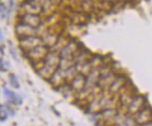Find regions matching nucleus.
Instances as JSON below:
<instances>
[{
	"instance_id": "20",
	"label": "nucleus",
	"mask_w": 152,
	"mask_h": 126,
	"mask_svg": "<svg viewBox=\"0 0 152 126\" xmlns=\"http://www.w3.org/2000/svg\"><path fill=\"white\" fill-rule=\"evenodd\" d=\"M57 89H59V91L61 92V93L64 95L65 97L68 98L69 96H73L74 94L76 93L73 89H72V87L70 86V84H64V85H62L60 86L59 88H57Z\"/></svg>"
},
{
	"instance_id": "15",
	"label": "nucleus",
	"mask_w": 152,
	"mask_h": 126,
	"mask_svg": "<svg viewBox=\"0 0 152 126\" xmlns=\"http://www.w3.org/2000/svg\"><path fill=\"white\" fill-rule=\"evenodd\" d=\"M39 3L42 8V14L49 16L54 12L56 6H54L50 0H39Z\"/></svg>"
},
{
	"instance_id": "13",
	"label": "nucleus",
	"mask_w": 152,
	"mask_h": 126,
	"mask_svg": "<svg viewBox=\"0 0 152 126\" xmlns=\"http://www.w3.org/2000/svg\"><path fill=\"white\" fill-rule=\"evenodd\" d=\"M49 81L50 84L56 88H59L60 86L65 84L67 80L65 78V71L58 67L55 70V72L52 74V77H50Z\"/></svg>"
},
{
	"instance_id": "12",
	"label": "nucleus",
	"mask_w": 152,
	"mask_h": 126,
	"mask_svg": "<svg viewBox=\"0 0 152 126\" xmlns=\"http://www.w3.org/2000/svg\"><path fill=\"white\" fill-rule=\"evenodd\" d=\"M59 35L55 31H52L50 29H47V31L44 35L41 36V39L43 40V44L45 46H47L49 49H53V47L55 46L56 42L59 39Z\"/></svg>"
},
{
	"instance_id": "24",
	"label": "nucleus",
	"mask_w": 152,
	"mask_h": 126,
	"mask_svg": "<svg viewBox=\"0 0 152 126\" xmlns=\"http://www.w3.org/2000/svg\"><path fill=\"white\" fill-rule=\"evenodd\" d=\"M4 93L6 97L8 98V100L11 103H14L15 101V98H16V93H14L12 91H10L8 88H4Z\"/></svg>"
},
{
	"instance_id": "14",
	"label": "nucleus",
	"mask_w": 152,
	"mask_h": 126,
	"mask_svg": "<svg viewBox=\"0 0 152 126\" xmlns=\"http://www.w3.org/2000/svg\"><path fill=\"white\" fill-rule=\"evenodd\" d=\"M57 68L53 67V66H50L45 63L43 62V65L37 69L36 70V73L39 74V76H40L41 78L45 79H49L50 77L52 76V74L55 72Z\"/></svg>"
},
{
	"instance_id": "18",
	"label": "nucleus",
	"mask_w": 152,
	"mask_h": 126,
	"mask_svg": "<svg viewBox=\"0 0 152 126\" xmlns=\"http://www.w3.org/2000/svg\"><path fill=\"white\" fill-rule=\"evenodd\" d=\"M79 7L80 9L82 10V12L84 13H87V12L92 11L94 8L96 7V4L94 0H84L79 3Z\"/></svg>"
},
{
	"instance_id": "33",
	"label": "nucleus",
	"mask_w": 152,
	"mask_h": 126,
	"mask_svg": "<svg viewBox=\"0 0 152 126\" xmlns=\"http://www.w3.org/2000/svg\"><path fill=\"white\" fill-rule=\"evenodd\" d=\"M1 55H2V56L4 55V46H3V45L1 46Z\"/></svg>"
},
{
	"instance_id": "17",
	"label": "nucleus",
	"mask_w": 152,
	"mask_h": 126,
	"mask_svg": "<svg viewBox=\"0 0 152 126\" xmlns=\"http://www.w3.org/2000/svg\"><path fill=\"white\" fill-rule=\"evenodd\" d=\"M117 111L114 109H105L102 110V119L105 122H114V119H115L117 115Z\"/></svg>"
},
{
	"instance_id": "36",
	"label": "nucleus",
	"mask_w": 152,
	"mask_h": 126,
	"mask_svg": "<svg viewBox=\"0 0 152 126\" xmlns=\"http://www.w3.org/2000/svg\"><path fill=\"white\" fill-rule=\"evenodd\" d=\"M74 1H76V2H78V3L79 4L80 2H82V1H84V0H74Z\"/></svg>"
},
{
	"instance_id": "9",
	"label": "nucleus",
	"mask_w": 152,
	"mask_h": 126,
	"mask_svg": "<svg viewBox=\"0 0 152 126\" xmlns=\"http://www.w3.org/2000/svg\"><path fill=\"white\" fill-rule=\"evenodd\" d=\"M70 86L72 87L73 91L79 94L80 92H82L85 89V86H86V76L81 74V73H79L76 77L69 82Z\"/></svg>"
},
{
	"instance_id": "1",
	"label": "nucleus",
	"mask_w": 152,
	"mask_h": 126,
	"mask_svg": "<svg viewBox=\"0 0 152 126\" xmlns=\"http://www.w3.org/2000/svg\"><path fill=\"white\" fill-rule=\"evenodd\" d=\"M19 11H20L19 15L23 13L41 15L42 8L39 1H37V0H23L19 7Z\"/></svg>"
},
{
	"instance_id": "8",
	"label": "nucleus",
	"mask_w": 152,
	"mask_h": 126,
	"mask_svg": "<svg viewBox=\"0 0 152 126\" xmlns=\"http://www.w3.org/2000/svg\"><path fill=\"white\" fill-rule=\"evenodd\" d=\"M135 94L132 89L128 88V86L126 85L119 93V102L123 106H128L131 104L132 99L135 98Z\"/></svg>"
},
{
	"instance_id": "7",
	"label": "nucleus",
	"mask_w": 152,
	"mask_h": 126,
	"mask_svg": "<svg viewBox=\"0 0 152 126\" xmlns=\"http://www.w3.org/2000/svg\"><path fill=\"white\" fill-rule=\"evenodd\" d=\"M127 79L124 75H117V77L114 79L111 85L108 88V92H110L112 94L119 93V92L127 85Z\"/></svg>"
},
{
	"instance_id": "27",
	"label": "nucleus",
	"mask_w": 152,
	"mask_h": 126,
	"mask_svg": "<svg viewBox=\"0 0 152 126\" xmlns=\"http://www.w3.org/2000/svg\"><path fill=\"white\" fill-rule=\"evenodd\" d=\"M15 6H16V0H9V12H8V16L7 18L9 19L11 14H12V12H13L14 9H15Z\"/></svg>"
},
{
	"instance_id": "31",
	"label": "nucleus",
	"mask_w": 152,
	"mask_h": 126,
	"mask_svg": "<svg viewBox=\"0 0 152 126\" xmlns=\"http://www.w3.org/2000/svg\"><path fill=\"white\" fill-rule=\"evenodd\" d=\"M54 6H56V7H58V6H60L62 4V2L64 1V0H50Z\"/></svg>"
},
{
	"instance_id": "39",
	"label": "nucleus",
	"mask_w": 152,
	"mask_h": 126,
	"mask_svg": "<svg viewBox=\"0 0 152 126\" xmlns=\"http://www.w3.org/2000/svg\"><path fill=\"white\" fill-rule=\"evenodd\" d=\"M1 1H3V0H1Z\"/></svg>"
},
{
	"instance_id": "26",
	"label": "nucleus",
	"mask_w": 152,
	"mask_h": 126,
	"mask_svg": "<svg viewBox=\"0 0 152 126\" xmlns=\"http://www.w3.org/2000/svg\"><path fill=\"white\" fill-rule=\"evenodd\" d=\"M8 12H9V7L6 5L4 2H1V7H0V13H1V19L7 18L8 16Z\"/></svg>"
},
{
	"instance_id": "35",
	"label": "nucleus",
	"mask_w": 152,
	"mask_h": 126,
	"mask_svg": "<svg viewBox=\"0 0 152 126\" xmlns=\"http://www.w3.org/2000/svg\"><path fill=\"white\" fill-rule=\"evenodd\" d=\"M0 34H1V41H3V39H4V35H3L2 31H1V33H0Z\"/></svg>"
},
{
	"instance_id": "6",
	"label": "nucleus",
	"mask_w": 152,
	"mask_h": 126,
	"mask_svg": "<svg viewBox=\"0 0 152 126\" xmlns=\"http://www.w3.org/2000/svg\"><path fill=\"white\" fill-rule=\"evenodd\" d=\"M19 22L26 23L32 27L37 28L42 23V17L41 15L23 13V14L19 15Z\"/></svg>"
},
{
	"instance_id": "29",
	"label": "nucleus",
	"mask_w": 152,
	"mask_h": 126,
	"mask_svg": "<svg viewBox=\"0 0 152 126\" xmlns=\"http://www.w3.org/2000/svg\"><path fill=\"white\" fill-rule=\"evenodd\" d=\"M23 103V100H22V97L19 95V94H16V98H15V101H14V104L15 105H22Z\"/></svg>"
},
{
	"instance_id": "22",
	"label": "nucleus",
	"mask_w": 152,
	"mask_h": 126,
	"mask_svg": "<svg viewBox=\"0 0 152 126\" xmlns=\"http://www.w3.org/2000/svg\"><path fill=\"white\" fill-rule=\"evenodd\" d=\"M86 18H87L86 13H84V12H80V11H77V12H75L74 14L72 13L71 21H72V23H80L82 22H85Z\"/></svg>"
},
{
	"instance_id": "38",
	"label": "nucleus",
	"mask_w": 152,
	"mask_h": 126,
	"mask_svg": "<svg viewBox=\"0 0 152 126\" xmlns=\"http://www.w3.org/2000/svg\"><path fill=\"white\" fill-rule=\"evenodd\" d=\"M37 1H39V0H37Z\"/></svg>"
},
{
	"instance_id": "28",
	"label": "nucleus",
	"mask_w": 152,
	"mask_h": 126,
	"mask_svg": "<svg viewBox=\"0 0 152 126\" xmlns=\"http://www.w3.org/2000/svg\"><path fill=\"white\" fill-rule=\"evenodd\" d=\"M9 64L8 62H5L3 58H1V64H0V69H1L2 72H7L9 69Z\"/></svg>"
},
{
	"instance_id": "23",
	"label": "nucleus",
	"mask_w": 152,
	"mask_h": 126,
	"mask_svg": "<svg viewBox=\"0 0 152 126\" xmlns=\"http://www.w3.org/2000/svg\"><path fill=\"white\" fill-rule=\"evenodd\" d=\"M9 114H14V112L7 106H5V105L0 106V117H1V122H4L5 119H7V118L9 117Z\"/></svg>"
},
{
	"instance_id": "4",
	"label": "nucleus",
	"mask_w": 152,
	"mask_h": 126,
	"mask_svg": "<svg viewBox=\"0 0 152 126\" xmlns=\"http://www.w3.org/2000/svg\"><path fill=\"white\" fill-rule=\"evenodd\" d=\"M79 50V43L74 39H69L65 48L60 52V56L62 58L75 59Z\"/></svg>"
},
{
	"instance_id": "2",
	"label": "nucleus",
	"mask_w": 152,
	"mask_h": 126,
	"mask_svg": "<svg viewBox=\"0 0 152 126\" xmlns=\"http://www.w3.org/2000/svg\"><path fill=\"white\" fill-rule=\"evenodd\" d=\"M19 45L23 52H27L32 49L44 45L43 40L40 36H23L19 37Z\"/></svg>"
},
{
	"instance_id": "19",
	"label": "nucleus",
	"mask_w": 152,
	"mask_h": 126,
	"mask_svg": "<svg viewBox=\"0 0 152 126\" xmlns=\"http://www.w3.org/2000/svg\"><path fill=\"white\" fill-rule=\"evenodd\" d=\"M65 71V78H66V80L67 81H70L77 76L79 72V69L77 67V66H76V64L74 66H72L71 67H69L68 69H66V70H64Z\"/></svg>"
},
{
	"instance_id": "5",
	"label": "nucleus",
	"mask_w": 152,
	"mask_h": 126,
	"mask_svg": "<svg viewBox=\"0 0 152 126\" xmlns=\"http://www.w3.org/2000/svg\"><path fill=\"white\" fill-rule=\"evenodd\" d=\"M15 33L19 37L23 36H37V30L35 27L30 25L18 22L15 25Z\"/></svg>"
},
{
	"instance_id": "3",
	"label": "nucleus",
	"mask_w": 152,
	"mask_h": 126,
	"mask_svg": "<svg viewBox=\"0 0 152 126\" xmlns=\"http://www.w3.org/2000/svg\"><path fill=\"white\" fill-rule=\"evenodd\" d=\"M49 52V48H48L45 45H40L32 49L27 52H25V55H26L27 59H29L32 62V64H35V63L44 61V59L46 58V56L48 55Z\"/></svg>"
},
{
	"instance_id": "11",
	"label": "nucleus",
	"mask_w": 152,
	"mask_h": 126,
	"mask_svg": "<svg viewBox=\"0 0 152 126\" xmlns=\"http://www.w3.org/2000/svg\"><path fill=\"white\" fill-rule=\"evenodd\" d=\"M144 105H145L144 97L141 95H135L131 102V104L127 106V111L130 115H136L145 106Z\"/></svg>"
},
{
	"instance_id": "32",
	"label": "nucleus",
	"mask_w": 152,
	"mask_h": 126,
	"mask_svg": "<svg viewBox=\"0 0 152 126\" xmlns=\"http://www.w3.org/2000/svg\"><path fill=\"white\" fill-rule=\"evenodd\" d=\"M103 1H106V2H110V3H114V2H116V1H118V0H103Z\"/></svg>"
},
{
	"instance_id": "30",
	"label": "nucleus",
	"mask_w": 152,
	"mask_h": 126,
	"mask_svg": "<svg viewBox=\"0 0 152 126\" xmlns=\"http://www.w3.org/2000/svg\"><path fill=\"white\" fill-rule=\"evenodd\" d=\"M9 50H10V53H11V55L13 56V58H14L15 60H17V53H16V50H15L14 48H12V45H10Z\"/></svg>"
},
{
	"instance_id": "25",
	"label": "nucleus",
	"mask_w": 152,
	"mask_h": 126,
	"mask_svg": "<svg viewBox=\"0 0 152 126\" xmlns=\"http://www.w3.org/2000/svg\"><path fill=\"white\" fill-rule=\"evenodd\" d=\"M9 79L10 85H11L12 87H13L14 89H19V88H20V83H19L18 79H17V77H16V76H15L13 73L9 74Z\"/></svg>"
},
{
	"instance_id": "37",
	"label": "nucleus",
	"mask_w": 152,
	"mask_h": 126,
	"mask_svg": "<svg viewBox=\"0 0 152 126\" xmlns=\"http://www.w3.org/2000/svg\"><path fill=\"white\" fill-rule=\"evenodd\" d=\"M137 126H142V125H137Z\"/></svg>"
},
{
	"instance_id": "21",
	"label": "nucleus",
	"mask_w": 152,
	"mask_h": 126,
	"mask_svg": "<svg viewBox=\"0 0 152 126\" xmlns=\"http://www.w3.org/2000/svg\"><path fill=\"white\" fill-rule=\"evenodd\" d=\"M76 64L75 59H69V58H62L60 60V64H59V68L62 70H66L69 67H71Z\"/></svg>"
},
{
	"instance_id": "16",
	"label": "nucleus",
	"mask_w": 152,
	"mask_h": 126,
	"mask_svg": "<svg viewBox=\"0 0 152 126\" xmlns=\"http://www.w3.org/2000/svg\"><path fill=\"white\" fill-rule=\"evenodd\" d=\"M91 58H92V56H91L90 52H88L87 50H79V52L77 53V55H76V57H75L76 65H83L85 63L90 61Z\"/></svg>"
},
{
	"instance_id": "10",
	"label": "nucleus",
	"mask_w": 152,
	"mask_h": 126,
	"mask_svg": "<svg viewBox=\"0 0 152 126\" xmlns=\"http://www.w3.org/2000/svg\"><path fill=\"white\" fill-rule=\"evenodd\" d=\"M135 119L138 125L147 124L152 121V110L149 108H148V106H144L135 115Z\"/></svg>"
},
{
	"instance_id": "34",
	"label": "nucleus",
	"mask_w": 152,
	"mask_h": 126,
	"mask_svg": "<svg viewBox=\"0 0 152 126\" xmlns=\"http://www.w3.org/2000/svg\"><path fill=\"white\" fill-rule=\"evenodd\" d=\"M142 126H152V121H151L150 122L147 123V124H145V125H142Z\"/></svg>"
}]
</instances>
